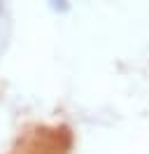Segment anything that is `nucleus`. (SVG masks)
Here are the masks:
<instances>
[{
	"label": "nucleus",
	"instance_id": "1",
	"mask_svg": "<svg viewBox=\"0 0 149 154\" xmlns=\"http://www.w3.org/2000/svg\"><path fill=\"white\" fill-rule=\"evenodd\" d=\"M47 5H49V10L54 12V14H68V12L72 10L70 0H47Z\"/></svg>",
	"mask_w": 149,
	"mask_h": 154
},
{
	"label": "nucleus",
	"instance_id": "2",
	"mask_svg": "<svg viewBox=\"0 0 149 154\" xmlns=\"http://www.w3.org/2000/svg\"><path fill=\"white\" fill-rule=\"evenodd\" d=\"M0 12H2V0H0Z\"/></svg>",
	"mask_w": 149,
	"mask_h": 154
}]
</instances>
